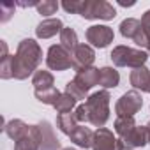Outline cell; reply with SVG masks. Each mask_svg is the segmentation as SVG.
<instances>
[{
  "instance_id": "cell-7",
  "label": "cell",
  "mask_w": 150,
  "mask_h": 150,
  "mask_svg": "<svg viewBox=\"0 0 150 150\" xmlns=\"http://www.w3.org/2000/svg\"><path fill=\"white\" fill-rule=\"evenodd\" d=\"M120 34L127 39H132L139 48H148V37H146V32L139 20H136V18L124 20L120 23Z\"/></svg>"
},
{
  "instance_id": "cell-18",
  "label": "cell",
  "mask_w": 150,
  "mask_h": 150,
  "mask_svg": "<svg viewBox=\"0 0 150 150\" xmlns=\"http://www.w3.org/2000/svg\"><path fill=\"white\" fill-rule=\"evenodd\" d=\"M0 50H2V57H0V78L11 80L13 78V57L7 53L6 41H0Z\"/></svg>"
},
{
  "instance_id": "cell-1",
  "label": "cell",
  "mask_w": 150,
  "mask_h": 150,
  "mask_svg": "<svg viewBox=\"0 0 150 150\" xmlns=\"http://www.w3.org/2000/svg\"><path fill=\"white\" fill-rule=\"evenodd\" d=\"M42 60V50L34 39H23L18 44L16 55H13V78L27 80L37 72V65Z\"/></svg>"
},
{
  "instance_id": "cell-17",
  "label": "cell",
  "mask_w": 150,
  "mask_h": 150,
  "mask_svg": "<svg viewBox=\"0 0 150 150\" xmlns=\"http://www.w3.org/2000/svg\"><path fill=\"white\" fill-rule=\"evenodd\" d=\"M69 138H71V141L74 145H78L81 148H90L92 141H94V132L88 127H85V125H78L76 129L72 131V134Z\"/></svg>"
},
{
  "instance_id": "cell-12",
  "label": "cell",
  "mask_w": 150,
  "mask_h": 150,
  "mask_svg": "<svg viewBox=\"0 0 150 150\" xmlns=\"http://www.w3.org/2000/svg\"><path fill=\"white\" fill-rule=\"evenodd\" d=\"M122 143H124V148L127 150H132V148H139V146H145L148 143V131H146V125H136L132 131H129L124 138H120Z\"/></svg>"
},
{
  "instance_id": "cell-29",
  "label": "cell",
  "mask_w": 150,
  "mask_h": 150,
  "mask_svg": "<svg viewBox=\"0 0 150 150\" xmlns=\"http://www.w3.org/2000/svg\"><path fill=\"white\" fill-rule=\"evenodd\" d=\"M80 6H81V0H65V2H62V7L67 13H72V14L80 13Z\"/></svg>"
},
{
  "instance_id": "cell-14",
  "label": "cell",
  "mask_w": 150,
  "mask_h": 150,
  "mask_svg": "<svg viewBox=\"0 0 150 150\" xmlns=\"http://www.w3.org/2000/svg\"><path fill=\"white\" fill-rule=\"evenodd\" d=\"M62 30H64L62 20H58V18H46V20H42V21L37 25L35 35H37L39 39H50V37L60 34Z\"/></svg>"
},
{
  "instance_id": "cell-27",
  "label": "cell",
  "mask_w": 150,
  "mask_h": 150,
  "mask_svg": "<svg viewBox=\"0 0 150 150\" xmlns=\"http://www.w3.org/2000/svg\"><path fill=\"white\" fill-rule=\"evenodd\" d=\"M65 92H67L69 96H72L76 101H78V99H88V97H87L88 92H87L85 88H81L74 80H72V81H67V85H65Z\"/></svg>"
},
{
  "instance_id": "cell-26",
  "label": "cell",
  "mask_w": 150,
  "mask_h": 150,
  "mask_svg": "<svg viewBox=\"0 0 150 150\" xmlns=\"http://www.w3.org/2000/svg\"><path fill=\"white\" fill-rule=\"evenodd\" d=\"M34 96H35V99L39 101V103H42V104H55L57 103V99L60 97V92L55 88V87H51V88H46V90H34Z\"/></svg>"
},
{
  "instance_id": "cell-11",
  "label": "cell",
  "mask_w": 150,
  "mask_h": 150,
  "mask_svg": "<svg viewBox=\"0 0 150 150\" xmlns=\"http://www.w3.org/2000/svg\"><path fill=\"white\" fill-rule=\"evenodd\" d=\"M37 127H39V139H41L39 150H60V141L55 136L51 124L48 120H42L37 124Z\"/></svg>"
},
{
  "instance_id": "cell-8",
  "label": "cell",
  "mask_w": 150,
  "mask_h": 150,
  "mask_svg": "<svg viewBox=\"0 0 150 150\" xmlns=\"http://www.w3.org/2000/svg\"><path fill=\"white\" fill-rule=\"evenodd\" d=\"M92 150H124V143L120 138H117L110 129L99 127L94 132Z\"/></svg>"
},
{
  "instance_id": "cell-21",
  "label": "cell",
  "mask_w": 150,
  "mask_h": 150,
  "mask_svg": "<svg viewBox=\"0 0 150 150\" xmlns=\"http://www.w3.org/2000/svg\"><path fill=\"white\" fill-rule=\"evenodd\" d=\"M27 129H28V125L23 122V120H20V118H14V120H11V122H7L6 124V127H4V131H6V134L11 138V139H14V143L27 132Z\"/></svg>"
},
{
  "instance_id": "cell-25",
  "label": "cell",
  "mask_w": 150,
  "mask_h": 150,
  "mask_svg": "<svg viewBox=\"0 0 150 150\" xmlns=\"http://www.w3.org/2000/svg\"><path fill=\"white\" fill-rule=\"evenodd\" d=\"M115 132L120 136V138H124L129 131H132L134 127H136V122H134V117H117V120H115Z\"/></svg>"
},
{
  "instance_id": "cell-3",
  "label": "cell",
  "mask_w": 150,
  "mask_h": 150,
  "mask_svg": "<svg viewBox=\"0 0 150 150\" xmlns=\"http://www.w3.org/2000/svg\"><path fill=\"white\" fill-rule=\"evenodd\" d=\"M111 60L117 67H132V69H138V67H143L148 55L146 51L143 50H134V48H129V46H117L113 48L111 51Z\"/></svg>"
},
{
  "instance_id": "cell-35",
  "label": "cell",
  "mask_w": 150,
  "mask_h": 150,
  "mask_svg": "<svg viewBox=\"0 0 150 150\" xmlns=\"http://www.w3.org/2000/svg\"><path fill=\"white\" fill-rule=\"evenodd\" d=\"M62 150H76V148H71V146H69V148H62Z\"/></svg>"
},
{
  "instance_id": "cell-24",
  "label": "cell",
  "mask_w": 150,
  "mask_h": 150,
  "mask_svg": "<svg viewBox=\"0 0 150 150\" xmlns=\"http://www.w3.org/2000/svg\"><path fill=\"white\" fill-rule=\"evenodd\" d=\"M74 106H76V99H74L72 96H69L67 92L60 94V97H58L57 103L53 104V108L57 110L58 115H62V113H71V110H72Z\"/></svg>"
},
{
  "instance_id": "cell-23",
  "label": "cell",
  "mask_w": 150,
  "mask_h": 150,
  "mask_svg": "<svg viewBox=\"0 0 150 150\" xmlns=\"http://www.w3.org/2000/svg\"><path fill=\"white\" fill-rule=\"evenodd\" d=\"M60 44L72 55V51L78 48V35H76V32H74V28H71V27H64V30L60 32Z\"/></svg>"
},
{
  "instance_id": "cell-33",
  "label": "cell",
  "mask_w": 150,
  "mask_h": 150,
  "mask_svg": "<svg viewBox=\"0 0 150 150\" xmlns=\"http://www.w3.org/2000/svg\"><path fill=\"white\" fill-rule=\"evenodd\" d=\"M136 2H132V0H131V2H124V0H118V6H122V7H132Z\"/></svg>"
},
{
  "instance_id": "cell-15",
  "label": "cell",
  "mask_w": 150,
  "mask_h": 150,
  "mask_svg": "<svg viewBox=\"0 0 150 150\" xmlns=\"http://www.w3.org/2000/svg\"><path fill=\"white\" fill-rule=\"evenodd\" d=\"M74 81H76L81 88H85L87 92L99 85V69L96 67H87V69H81L76 72V76H74Z\"/></svg>"
},
{
  "instance_id": "cell-10",
  "label": "cell",
  "mask_w": 150,
  "mask_h": 150,
  "mask_svg": "<svg viewBox=\"0 0 150 150\" xmlns=\"http://www.w3.org/2000/svg\"><path fill=\"white\" fill-rule=\"evenodd\" d=\"M96 60V51L90 44H78V48L72 51V67L76 71L92 67Z\"/></svg>"
},
{
  "instance_id": "cell-30",
  "label": "cell",
  "mask_w": 150,
  "mask_h": 150,
  "mask_svg": "<svg viewBox=\"0 0 150 150\" xmlns=\"http://www.w3.org/2000/svg\"><path fill=\"white\" fill-rule=\"evenodd\" d=\"M74 117H76L78 124H83V122H88V111H87V106L85 103L76 106V110H74Z\"/></svg>"
},
{
  "instance_id": "cell-32",
  "label": "cell",
  "mask_w": 150,
  "mask_h": 150,
  "mask_svg": "<svg viewBox=\"0 0 150 150\" xmlns=\"http://www.w3.org/2000/svg\"><path fill=\"white\" fill-rule=\"evenodd\" d=\"M141 25H143V28H145V32H146V37H148V51H150V9L141 16Z\"/></svg>"
},
{
  "instance_id": "cell-4",
  "label": "cell",
  "mask_w": 150,
  "mask_h": 150,
  "mask_svg": "<svg viewBox=\"0 0 150 150\" xmlns=\"http://www.w3.org/2000/svg\"><path fill=\"white\" fill-rule=\"evenodd\" d=\"M80 16L85 20H113L117 16L115 7L106 0H81Z\"/></svg>"
},
{
  "instance_id": "cell-22",
  "label": "cell",
  "mask_w": 150,
  "mask_h": 150,
  "mask_svg": "<svg viewBox=\"0 0 150 150\" xmlns=\"http://www.w3.org/2000/svg\"><path fill=\"white\" fill-rule=\"evenodd\" d=\"M55 83V78H53V74L50 71H37L34 74V78H32V85L35 90H46V88H51Z\"/></svg>"
},
{
  "instance_id": "cell-5",
  "label": "cell",
  "mask_w": 150,
  "mask_h": 150,
  "mask_svg": "<svg viewBox=\"0 0 150 150\" xmlns=\"http://www.w3.org/2000/svg\"><path fill=\"white\" fill-rule=\"evenodd\" d=\"M143 106V97L138 90H129L125 92L115 104V113L117 117H134Z\"/></svg>"
},
{
  "instance_id": "cell-2",
  "label": "cell",
  "mask_w": 150,
  "mask_h": 150,
  "mask_svg": "<svg viewBox=\"0 0 150 150\" xmlns=\"http://www.w3.org/2000/svg\"><path fill=\"white\" fill-rule=\"evenodd\" d=\"M110 99L111 96L108 90H99L88 96V99L85 101V106L88 111V122L97 129L103 127L110 118Z\"/></svg>"
},
{
  "instance_id": "cell-9",
  "label": "cell",
  "mask_w": 150,
  "mask_h": 150,
  "mask_svg": "<svg viewBox=\"0 0 150 150\" xmlns=\"http://www.w3.org/2000/svg\"><path fill=\"white\" fill-rule=\"evenodd\" d=\"M113 28L108 25H92L87 28V41L96 48H106L110 42H113Z\"/></svg>"
},
{
  "instance_id": "cell-16",
  "label": "cell",
  "mask_w": 150,
  "mask_h": 150,
  "mask_svg": "<svg viewBox=\"0 0 150 150\" xmlns=\"http://www.w3.org/2000/svg\"><path fill=\"white\" fill-rule=\"evenodd\" d=\"M129 81L134 87V90H143V92H148L150 94V69H146L145 65L134 69L131 72Z\"/></svg>"
},
{
  "instance_id": "cell-6",
  "label": "cell",
  "mask_w": 150,
  "mask_h": 150,
  "mask_svg": "<svg viewBox=\"0 0 150 150\" xmlns=\"http://www.w3.org/2000/svg\"><path fill=\"white\" fill-rule=\"evenodd\" d=\"M46 65L51 71H67L72 67V55L62 44H53L48 50Z\"/></svg>"
},
{
  "instance_id": "cell-34",
  "label": "cell",
  "mask_w": 150,
  "mask_h": 150,
  "mask_svg": "<svg viewBox=\"0 0 150 150\" xmlns=\"http://www.w3.org/2000/svg\"><path fill=\"white\" fill-rule=\"evenodd\" d=\"M146 131H148V143H150V122L146 124Z\"/></svg>"
},
{
  "instance_id": "cell-28",
  "label": "cell",
  "mask_w": 150,
  "mask_h": 150,
  "mask_svg": "<svg viewBox=\"0 0 150 150\" xmlns=\"http://www.w3.org/2000/svg\"><path fill=\"white\" fill-rule=\"evenodd\" d=\"M58 7H60V4L55 2V0H42L37 6V13L42 16H50V14H55Z\"/></svg>"
},
{
  "instance_id": "cell-19",
  "label": "cell",
  "mask_w": 150,
  "mask_h": 150,
  "mask_svg": "<svg viewBox=\"0 0 150 150\" xmlns=\"http://www.w3.org/2000/svg\"><path fill=\"white\" fill-rule=\"evenodd\" d=\"M120 83V74L113 67H101L99 69V85L104 88H115Z\"/></svg>"
},
{
  "instance_id": "cell-31",
  "label": "cell",
  "mask_w": 150,
  "mask_h": 150,
  "mask_svg": "<svg viewBox=\"0 0 150 150\" xmlns=\"http://www.w3.org/2000/svg\"><path fill=\"white\" fill-rule=\"evenodd\" d=\"M0 11H2V21H7L11 18V14H14V4L4 2L2 6H0Z\"/></svg>"
},
{
  "instance_id": "cell-13",
  "label": "cell",
  "mask_w": 150,
  "mask_h": 150,
  "mask_svg": "<svg viewBox=\"0 0 150 150\" xmlns=\"http://www.w3.org/2000/svg\"><path fill=\"white\" fill-rule=\"evenodd\" d=\"M41 139H39V127L28 125L27 132L14 143V150H39Z\"/></svg>"
},
{
  "instance_id": "cell-20",
  "label": "cell",
  "mask_w": 150,
  "mask_h": 150,
  "mask_svg": "<svg viewBox=\"0 0 150 150\" xmlns=\"http://www.w3.org/2000/svg\"><path fill=\"white\" fill-rule=\"evenodd\" d=\"M78 125H80V124H78L76 117H74V111H72V113H62V115L57 117V127H58L64 134H67V136H71L72 131L76 129Z\"/></svg>"
}]
</instances>
